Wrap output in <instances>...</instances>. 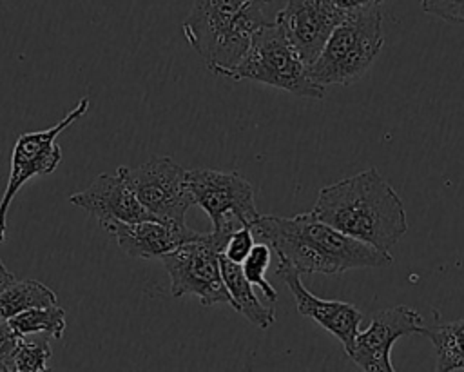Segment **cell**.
Returning a JSON list of instances; mask_svg holds the SVG:
<instances>
[{"label": "cell", "mask_w": 464, "mask_h": 372, "mask_svg": "<svg viewBox=\"0 0 464 372\" xmlns=\"http://www.w3.org/2000/svg\"><path fill=\"white\" fill-rule=\"evenodd\" d=\"M252 232L299 274L334 276L352 269H381L393 263L390 252L341 232L317 220L312 210L292 218L259 214L252 223Z\"/></svg>", "instance_id": "6da1fadb"}, {"label": "cell", "mask_w": 464, "mask_h": 372, "mask_svg": "<svg viewBox=\"0 0 464 372\" xmlns=\"http://www.w3.org/2000/svg\"><path fill=\"white\" fill-rule=\"evenodd\" d=\"M312 212L317 220L384 252H390L408 230L402 200L375 167L323 187Z\"/></svg>", "instance_id": "7a4b0ae2"}, {"label": "cell", "mask_w": 464, "mask_h": 372, "mask_svg": "<svg viewBox=\"0 0 464 372\" xmlns=\"http://www.w3.org/2000/svg\"><path fill=\"white\" fill-rule=\"evenodd\" d=\"M257 0H194L181 29L208 71L223 76L237 65L254 33L266 24Z\"/></svg>", "instance_id": "3957f363"}, {"label": "cell", "mask_w": 464, "mask_h": 372, "mask_svg": "<svg viewBox=\"0 0 464 372\" xmlns=\"http://www.w3.org/2000/svg\"><path fill=\"white\" fill-rule=\"evenodd\" d=\"M384 44L379 5L346 11L315 60L306 65L310 78L326 85H352L375 62Z\"/></svg>", "instance_id": "277c9868"}, {"label": "cell", "mask_w": 464, "mask_h": 372, "mask_svg": "<svg viewBox=\"0 0 464 372\" xmlns=\"http://www.w3.org/2000/svg\"><path fill=\"white\" fill-rule=\"evenodd\" d=\"M223 76L272 85L301 98L324 96V87L310 78L306 64L276 22H266L254 33L241 62Z\"/></svg>", "instance_id": "5b68a950"}, {"label": "cell", "mask_w": 464, "mask_h": 372, "mask_svg": "<svg viewBox=\"0 0 464 372\" xmlns=\"http://www.w3.org/2000/svg\"><path fill=\"white\" fill-rule=\"evenodd\" d=\"M227 240L210 230L161 256L174 298L196 296L205 307L218 303L230 305L219 267V254Z\"/></svg>", "instance_id": "8992f818"}, {"label": "cell", "mask_w": 464, "mask_h": 372, "mask_svg": "<svg viewBox=\"0 0 464 372\" xmlns=\"http://www.w3.org/2000/svg\"><path fill=\"white\" fill-rule=\"evenodd\" d=\"M187 187L192 203L210 218L212 232L223 238L243 225H252L259 216L254 189L237 171L190 169Z\"/></svg>", "instance_id": "52a82bcc"}, {"label": "cell", "mask_w": 464, "mask_h": 372, "mask_svg": "<svg viewBox=\"0 0 464 372\" xmlns=\"http://www.w3.org/2000/svg\"><path fill=\"white\" fill-rule=\"evenodd\" d=\"M89 105L91 100L83 96L53 127L24 132L16 138L11 154V172L0 200V243L5 241L7 212L13 198L31 178L40 174H51L58 167V163L62 162V149L56 143V138L72 123H76L89 111Z\"/></svg>", "instance_id": "ba28073f"}, {"label": "cell", "mask_w": 464, "mask_h": 372, "mask_svg": "<svg viewBox=\"0 0 464 372\" xmlns=\"http://www.w3.org/2000/svg\"><path fill=\"white\" fill-rule=\"evenodd\" d=\"M116 172L156 220L185 223L187 210L194 203L187 187V171L170 156H154L138 167L121 165Z\"/></svg>", "instance_id": "9c48e42d"}, {"label": "cell", "mask_w": 464, "mask_h": 372, "mask_svg": "<svg viewBox=\"0 0 464 372\" xmlns=\"http://www.w3.org/2000/svg\"><path fill=\"white\" fill-rule=\"evenodd\" d=\"M422 316L406 305L379 310L364 330L355 334L348 352L352 361L368 372H393L392 347L404 336L419 334Z\"/></svg>", "instance_id": "30bf717a"}, {"label": "cell", "mask_w": 464, "mask_h": 372, "mask_svg": "<svg viewBox=\"0 0 464 372\" xmlns=\"http://www.w3.org/2000/svg\"><path fill=\"white\" fill-rule=\"evenodd\" d=\"M344 15L332 0H286L274 22L310 65Z\"/></svg>", "instance_id": "8fae6325"}, {"label": "cell", "mask_w": 464, "mask_h": 372, "mask_svg": "<svg viewBox=\"0 0 464 372\" xmlns=\"http://www.w3.org/2000/svg\"><path fill=\"white\" fill-rule=\"evenodd\" d=\"M276 274L285 281V285L292 292L297 310L303 316L312 318L317 325H321L330 334H334L348 354L362 321L361 310L352 303L339 301V299H323L312 294L303 285L301 274L286 261L279 259L276 267Z\"/></svg>", "instance_id": "7c38bea8"}, {"label": "cell", "mask_w": 464, "mask_h": 372, "mask_svg": "<svg viewBox=\"0 0 464 372\" xmlns=\"http://www.w3.org/2000/svg\"><path fill=\"white\" fill-rule=\"evenodd\" d=\"M109 234L114 236L118 247L130 258L154 259L165 256L176 247L196 240L201 232L187 227V223L143 220L134 223L125 221H102L100 223Z\"/></svg>", "instance_id": "4fadbf2b"}, {"label": "cell", "mask_w": 464, "mask_h": 372, "mask_svg": "<svg viewBox=\"0 0 464 372\" xmlns=\"http://www.w3.org/2000/svg\"><path fill=\"white\" fill-rule=\"evenodd\" d=\"M69 203L98 218V221H143L156 220L136 198L129 183L116 172L98 174L91 185L69 196Z\"/></svg>", "instance_id": "5bb4252c"}, {"label": "cell", "mask_w": 464, "mask_h": 372, "mask_svg": "<svg viewBox=\"0 0 464 372\" xmlns=\"http://www.w3.org/2000/svg\"><path fill=\"white\" fill-rule=\"evenodd\" d=\"M219 267L223 283L230 296V307L243 314L252 325L265 330L276 323L274 307L265 305L254 292V285L243 274L241 263H234L223 254H219Z\"/></svg>", "instance_id": "9a60e30c"}, {"label": "cell", "mask_w": 464, "mask_h": 372, "mask_svg": "<svg viewBox=\"0 0 464 372\" xmlns=\"http://www.w3.org/2000/svg\"><path fill=\"white\" fill-rule=\"evenodd\" d=\"M419 334L426 336L435 347V370H464V318L440 323L435 328L422 327Z\"/></svg>", "instance_id": "2e32d148"}, {"label": "cell", "mask_w": 464, "mask_h": 372, "mask_svg": "<svg viewBox=\"0 0 464 372\" xmlns=\"http://www.w3.org/2000/svg\"><path fill=\"white\" fill-rule=\"evenodd\" d=\"M58 303L54 290L38 279H22L13 281L0 294V316L9 319L24 310L34 307H47Z\"/></svg>", "instance_id": "e0dca14e"}, {"label": "cell", "mask_w": 464, "mask_h": 372, "mask_svg": "<svg viewBox=\"0 0 464 372\" xmlns=\"http://www.w3.org/2000/svg\"><path fill=\"white\" fill-rule=\"evenodd\" d=\"M9 323L18 336L45 334L60 341L65 332V310L58 307V303L34 307L9 318Z\"/></svg>", "instance_id": "ac0fdd59"}, {"label": "cell", "mask_w": 464, "mask_h": 372, "mask_svg": "<svg viewBox=\"0 0 464 372\" xmlns=\"http://www.w3.org/2000/svg\"><path fill=\"white\" fill-rule=\"evenodd\" d=\"M45 334L18 336L14 350L7 361V372H42L49 370L51 345Z\"/></svg>", "instance_id": "d6986e66"}, {"label": "cell", "mask_w": 464, "mask_h": 372, "mask_svg": "<svg viewBox=\"0 0 464 372\" xmlns=\"http://www.w3.org/2000/svg\"><path fill=\"white\" fill-rule=\"evenodd\" d=\"M270 258H272L270 245L265 241H256L250 252L246 254V258L241 261V269L246 279L263 292L266 301L274 303L277 299V290L265 278V272L270 265Z\"/></svg>", "instance_id": "ffe728a7"}, {"label": "cell", "mask_w": 464, "mask_h": 372, "mask_svg": "<svg viewBox=\"0 0 464 372\" xmlns=\"http://www.w3.org/2000/svg\"><path fill=\"white\" fill-rule=\"evenodd\" d=\"M254 232H252V225H243V227H239V229H236L230 236H228V240H227V243H225V249H223V256L225 258H228L230 261H234V263H241L245 258H246V254L250 252V249L254 247Z\"/></svg>", "instance_id": "44dd1931"}, {"label": "cell", "mask_w": 464, "mask_h": 372, "mask_svg": "<svg viewBox=\"0 0 464 372\" xmlns=\"http://www.w3.org/2000/svg\"><path fill=\"white\" fill-rule=\"evenodd\" d=\"M424 13L450 24H464V0H420Z\"/></svg>", "instance_id": "7402d4cb"}, {"label": "cell", "mask_w": 464, "mask_h": 372, "mask_svg": "<svg viewBox=\"0 0 464 372\" xmlns=\"http://www.w3.org/2000/svg\"><path fill=\"white\" fill-rule=\"evenodd\" d=\"M18 334L13 330L9 319L0 316V370L7 372V361L14 350Z\"/></svg>", "instance_id": "603a6c76"}, {"label": "cell", "mask_w": 464, "mask_h": 372, "mask_svg": "<svg viewBox=\"0 0 464 372\" xmlns=\"http://www.w3.org/2000/svg\"><path fill=\"white\" fill-rule=\"evenodd\" d=\"M337 7L343 11H357V9H366V7H375L386 0H332Z\"/></svg>", "instance_id": "cb8c5ba5"}, {"label": "cell", "mask_w": 464, "mask_h": 372, "mask_svg": "<svg viewBox=\"0 0 464 372\" xmlns=\"http://www.w3.org/2000/svg\"><path fill=\"white\" fill-rule=\"evenodd\" d=\"M14 274L5 267V263L0 259V294L14 281Z\"/></svg>", "instance_id": "d4e9b609"}, {"label": "cell", "mask_w": 464, "mask_h": 372, "mask_svg": "<svg viewBox=\"0 0 464 372\" xmlns=\"http://www.w3.org/2000/svg\"><path fill=\"white\" fill-rule=\"evenodd\" d=\"M257 2H261V4H266V2H270V0H257Z\"/></svg>", "instance_id": "484cf974"}]
</instances>
